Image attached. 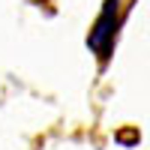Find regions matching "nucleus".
<instances>
[{
  "label": "nucleus",
  "instance_id": "obj_1",
  "mask_svg": "<svg viewBox=\"0 0 150 150\" xmlns=\"http://www.w3.org/2000/svg\"><path fill=\"white\" fill-rule=\"evenodd\" d=\"M117 0H108L105 3V9H102V15H99V21H96V27H93V33H90V48L99 54V60H105L108 57V51H111V39H114V27H117Z\"/></svg>",
  "mask_w": 150,
  "mask_h": 150
}]
</instances>
